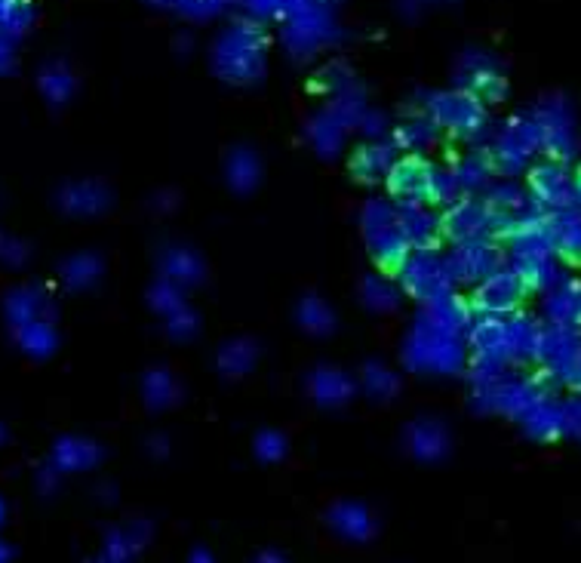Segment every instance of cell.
Wrapping results in <instances>:
<instances>
[{"label": "cell", "mask_w": 581, "mask_h": 563, "mask_svg": "<svg viewBox=\"0 0 581 563\" xmlns=\"http://www.w3.org/2000/svg\"><path fill=\"white\" fill-rule=\"evenodd\" d=\"M391 188L394 194H403V197H425L431 194V170L422 164V160H403V164L394 167L391 173Z\"/></svg>", "instance_id": "obj_1"}, {"label": "cell", "mask_w": 581, "mask_h": 563, "mask_svg": "<svg viewBox=\"0 0 581 563\" xmlns=\"http://www.w3.org/2000/svg\"><path fill=\"white\" fill-rule=\"evenodd\" d=\"M431 111L452 130H468L474 124V105L468 102V96H440Z\"/></svg>", "instance_id": "obj_2"}, {"label": "cell", "mask_w": 581, "mask_h": 563, "mask_svg": "<svg viewBox=\"0 0 581 563\" xmlns=\"http://www.w3.org/2000/svg\"><path fill=\"white\" fill-rule=\"evenodd\" d=\"M523 290V284L517 277H495V280H489V284L480 290V302L489 308V311H505L508 305H514V299H517V293Z\"/></svg>", "instance_id": "obj_3"}, {"label": "cell", "mask_w": 581, "mask_h": 563, "mask_svg": "<svg viewBox=\"0 0 581 563\" xmlns=\"http://www.w3.org/2000/svg\"><path fill=\"white\" fill-rule=\"evenodd\" d=\"M311 391L317 400H323V404H342V400L351 394V382L336 370H320L311 379Z\"/></svg>", "instance_id": "obj_4"}, {"label": "cell", "mask_w": 581, "mask_h": 563, "mask_svg": "<svg viewBox=\"0 0 581 563\" xmlns=\"http://www.w3.org/2000/svg\"><path fill=\"white\" fill-rule=\"evenodd\" d=\"M385 170H388V154H385L382 148L366 145V148H360V151L354 154V173H357L360 179L372 182V179L385 176Z\"/></svg>", "instance_id": "obj_5"}, {"label": "cell", "mask_w": 581, "mask_h": 563, "mask_svg": "<svg viewBox=\"0 0 581 563\" xmlns=\"http://www.w3.org/2000/svg\"><path fill=\"white\" fill-rule=\"evenodd\" d=\"M40 87H44V93H47L53 102H62V99H68V96H71L74 80H71L68 68H62V65H50V68L44 71V77H40Z\"/></svg>", "instance_id": "obj_6"}, {"label": "cell", "mask_w": 581, "mask_h": 563, "mask_svg": "<svg viewBox=\"0 0 581 563\" xmlns=\"http://www.w3.org/2000/svg\"><path fill=\"white\" fill-rule=\"evenodd\" d=\"M53 330L47 324H40V320H28L22 324V345L34 354H47L53 348Z\"/></svg>", "instance_id": "obj_7"}, {"label": "cell", "mask_w": 581, "mask_h": 563, "mask_svg": "<svg viewBox=\"0 0 581 563\" xmlns=\"http://www.w3.org/2000/svg\"><path fill=\"white\" fill-rule=\"evenodd\" d=\"M231 182L240 188V191H246L249 185L256 182V173H259V167H256V160H253V154H246V151H237L234 157H231Z\"/></svg>", "instance_id": "obj_8"}, {"label": "cell", "mask_w": 581, "mask_h": 563, "mask_svg": "<svg viewBox=\"0 0 581 563\" xmlns=\"http://www.w3.org/2000/svg\"><path fill=\"white\" fill-rule=\"evenodd\" d=\"M166 271L179 280H194L200 274V262L188 250H173L170 256H166Z\"/></svg>", "instance_id": "obj_9"}, {"label": "cell", "mask_w": 581, "mask_h": 563, "mask_svg": "<svg viewBox=\"0 0 581 563\" xmlns=\"http://www.w3.org/2000/svg\"><path fill=\"white\" fill-rule=\"evenodd\" d=\"M249 360H253V348H249L246 342H234L222 351V360H219V367L225 373H243L249 367Z\"/></svg>", "instance_id": "obj_10"}, {"label": "cell", "mask_w": 581, "mask_h": 563, "mask_svg": "<svg viewBox=\"0 0 581 563\" xmlns=\"http://www.w3.org/2000/svg\"><path fill=\"white\" fill-rule=\"evenodd\" d=\"M302 324H305L308 330H314V333H323V330L332 327V314L326 311L323 302L305 299V302H302Z\"/></svg>", "instance_id": "obj_11"}, {"label": "cell", "mask_w": 581, "mask_h": 563, "mask_svg": "<svg viewBox=\"0 0 581 563\" xmlns=\"http://www.w3.org/2000/svg\"><path fill=\"white\" fill-rule=\"evenodd\" d=\"M173 379L170 376H166V373H151L148 376V385H145V394H148V400H151V404H170V400H173Z\"/></svg>", "instance_id": "obj_12"}, {"label": "cell", "mask_w": 581, "mask_h": 563, "mask_svg": "<svg viewBox=\"0 0 581 563\" xmlns=\"http://www.w3.org/2000/svg\"><path fill=\"white\" fill-rule=\"evenodd\" d=\"M99 271V265H96V259H74L71 265H68V280L71 284H87V280L93 277Z\"/></svg>", "instance_id": "obj_13"}, {"label": "cell", "mask_w": 581, "mask_h": 563, "mask_svg": "<svg viewBox=\"0 0 581 563\" xmlns=\"http://www.w3.org/2000/svg\"><path fill=\"white\" fill-rule=\"evenodd\" d=\"M13 65V37L0 34V71H7Z\"/></svg>", "instance_id": "obj_14"}, {"label": "cell", "mask_w": 581, "mask_h": 563, "mask_svg": "<svg viewBox=\"0 0 581 563\" xmlns=\"http://www.w3.org/2000/svg\"><path fill=\"white\" fill-rule=\"evenodd\" d=\"M259 450H265L268 456H277V453L283 450V440H280L277 434H265V437L259 440Z\"/></svg>", "instance_id": "obj_15"}]
</instances>
